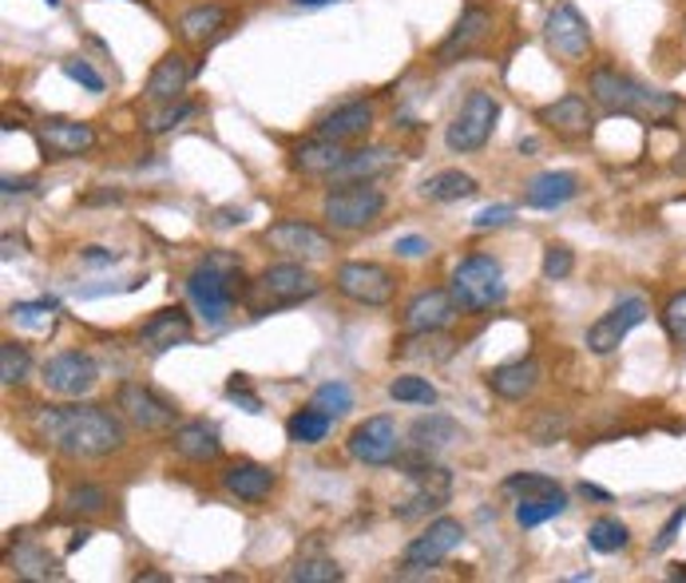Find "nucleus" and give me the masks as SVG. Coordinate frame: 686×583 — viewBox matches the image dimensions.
<instances>
[{"instance_id": "nucleus-1", "label": "nucleus", "mask_w": 686, "mask_h": 583, "mask_svg": "<svg viewBox=\"0 0 686 583\" xmlns=\"http://www.w3.org/2000/svg\"><path fill=\"white\" fill-rule=\"evenodd\" d=\"M32 433L72 461H100L120 452L127 441L120 417L104 405H44L32 417Z\"/></svg>"}, {"instance_id": "nucleus-2", "label": "nucleus", "mask_w": 686, "mask_h": 583, "mask_svg": "<svg viewBox=\"0 0 686 583\" xmlns=\"http://www.w3.org/2000/svg\"><path fill=\"white\" fill-rule=\"evenodd\" d=\"M243 283V263L226 250H215V255L198 258V266L187 274V298L207 326H223L226 314L235 310V301L246 298Z\"/></svg>"}, {"instance_id": "nucleus-3", "label": "nucleus", "mask_w": 686, "mask_h": 583, "mask_svg": "<svg viewBox=\"0 0 686 583\" xmlns=\"http://www.w3.org/2000/svg\"><path fill=\"white\" fill-rule=\"evenodd\" d=\"M587 95H592L603 112L639 115V120H651V123H663L678 112L675 95L639 84V80H631L620 68H595V72L587 75Z\"/></svg>"}, {"instance_id": "nucleus-4", "label": "nucleus", "mask_w": 686, "mask_h": 583, "mask_svg": "<svg viewBox=\"0 0 686 583\" xmlns=\"http://www.w3.org/2000/svg\"><path fill=\"white\" fill-rule=\"evenodd\" d=\"M318 290L321 283L301 263H278V266H266L246 286V306H250V314H270V310H283V306L310 301Z\"/></svg>"}, {"instance_id": "nucleus-5", "label": "nucleus", "mask_w": 686, "mask_h": 583, "mask_svg": "<svg viewBox=\"0 0 686 583\" xmlns=\"http://www.w3.org/2000/svg\"><path fill=\"white\" fill-rule=\"evenodd\" d=\"M449 294L457 298V306H461L464 314H484L504 301V294H508L504 270H500L496 258L469 255L464 263H457V270H452Z\"/></svg>"}, {"instance_id": "nucleus-6", "label": "nucleus", "mask_w": 686, "mask_h": 583, "mask_svg": "<svg viewBox=\"0 0 686 583\" xmlns=\"http://www.w3.org/2000/svg\"><path fill=\"white\" fill-rule=\"evenodd\" d=\"M386 211V195L373 187L369 180L341 183L338 191H329L321 203V215L334 231H366L369 223H377V215Z\"/></svg>"}, {"instance_id": "nucleus-7", "label": "nucleus", "mask_w": 686, "mask_h": 583, "mask_svg": "<svg viewBox=\"0 0 686 583\" xmlns=\"http://www.w3.org/2000/svg\"><path fill=\"white\" fill-rule=\"evenodd\" d=\"M500 120V104L492 92H472L469 100L461 104V112L452 115L449 132H444V143L457 155H469V151H480L484 143L492 140Z\"/></svg>"}, {"instance_id": "nucleus-8", "label": "nucleus", "mask_w": 686, "mask_h": 583, "mask_svg": "<svg viewBox=\"0 0 686 583\" xmlns=\"http://www.w3.org/2000/svg\"><path fill=\"white\" fill-rule=\"evenodd\" d=\"M115 405H120V413L135 429H143V433H167L180 421V409L167 397L155 393L151 386H140V381H123L120 393H115Z\"/></svg>"}, {"instance_id": "nucleus-9", "label": "nucleus", "mask_w": 686, "mask_h": 583, "mask_svg": "<svg viewBox=\"0 0 686 583\" xmlns=\"http://www.w3.org/2000/svg\"><path fill=\"white\" fill-rule=\"evenodd\" d=\"M334 286L358 306H389L397 294L393 270L381 263H341L338 274H334Z\"/></svg>"}, {"instance_id": "nucleus-10", "label": "nucleus", "mask_w": 686, "mask_h": 583, "mask_svg": "<svg viewBox=\"0 0 686 583\" xmlns=\"http://www.w3.org/2000/svg\"><path fill=\"white\" fill-rule=\"evenodd\" d=\"M464 544V524L452 516H441L433 520V524L424 528L421 536H413L409 544H405V567L409 572H429L433 564H441V560H449L457 548Z\"/></svg>"}, {"instance_id": "nucleus-11", "label": "nucleus", "mask_w": 686, "mask_h": 583, "mask_svg": "<svg viewBox=\"0 0 686 583\" xmlns=\"http://www.w3.org/2000/svg\"><path fill=\"white\" fill-rule=\"evenodd\" d=\"M349 457L361 464H393L401 457V433H397V425L389 417H366V421L349 433Z\"/></svg>"}, {"instance_id": "nucleus-12", "label": "nucleus", "mask_w": 686, "mask_h": 583, "mask_svg": "<svg viewBox=\"0 0 686 583\" xmlns=\"http://www.w3.org/2000/svg\"><path fill=\"white\" fill-rule=\"evenodd\" d=\"M44 386L57 397H88L100 386V369L80 349H64V354L44 361Z\"/></svg>"}, {"instance_id": "nucleus-13", "label": "nucleus", "mask_w": 686, "mask_h": 583, "mask_svg": "<svg viewBox=\"0 0 686 583\" xmlns=\"http://www.w3.org/2000/svg\"><path fill=\"white\" fill-rule=\"evenodd\" d=\"M544 37H547V48L564 60H583L592 52V29H587V20L580 17V9L567 4V0H560V4L547 12Z\"/></svg>"}, {"instance_id": "nucleus-14", "label": "nucleus", "mask_w": 686, "mask_h": 583, "mask_svg": "<svg viewBox=\"0 0 686 583\" xmlns=\"http://www.w3.org/2000/svg\"><path fill=\"white\" fill-rule=\"evenodd\" d=\"M643 318H647V301L623 298L620 306H612L600 321L587 326V349L600 354V358H607V354H615V349L623 346V338H627L631 329L643 326Z\"/></svg>"}, {"instance_id": "nucleus-15", "label": "nucleus", "mask_w": 686, "mask_h": 583, "mask_svg": "<svg viewBox=\"0 0 686 583\" xmlns=\"http://www.w3.org/2000/svg\"><path fill=\"white\" fill-rule=\"evenodd\" d=\"M263 243L274 246L278 255L306 258V263H314V258H326L329 250H334V243H329L326 231H318V226H310V223H301V218H286V223L266 226Z\"/></svg>"}, {"instance_id": "nucleus-16", "label": "nucleus", "mask_w": 686, "mask_h": 583, "mask_svg": "<svg viewBox=\"0 0 686 583\" xmlns=\"http://www.w3.org/2000/svg\"><path fill=\"white\" fill-rule=\"evenodd\" d=\"M489 32H492V12L484 9V4H464L457 29H452L449 37L441 40V48H437V60H441V64H457V60H464L469 52H477V48L489 40Z\"/></svg>"}, {"instance_id": "nucleus-17", "label": "nucleus", "mask_w": 686, "mask_h": 583, "mask_svg": "<svg viewBox=\"0 0 686 583\" xmlns=\"http://www.w3.org/2000/svg\"><path fill=\"white\" fill-rule=\"evenodd\" d=\"M191 75H195V68L187 64V57H183V52H167L160 64L151 68L147 88H143V100L155 108L175 104V100H183V92H187Z\"/></svg>"}, {"instance_id": "nucleus-18", "label": "nucleus", "mask_w": 686, "mask_h": 583, "mask_svg": "<svg viewBox=\"0 0 686 583\" xmlns=\"http://www.w3.org/2000/svg\"><path fill=\"white\" fill-rule=\"evenodd\" d=\"M40 143L52 160H75V155H88L95 147V127L84 120H44Z\"/></svg>"}, {"instance_id": "nucleus-19", "label": "nucleus", "mask_w": 686, "mask_h": 583, "mask_svg": "<svg viewBox=\"0 0 686 583\" xmlns=\"http://www.w3.org/2000/svg\"><path fill=\"white\" fill-rule=\"evenodd\" d=\"M536 120L544 123L547 132L564 135V140H583V135H592V127H595V115L583 95H560L555 104L540 108Z\"/></svg>"}, {"instance_id": "nucleus-20", "label": "nucleus", "mask_w": 686, "mask_h": 583, "mask_svg": "<svg viewBox=\"0 0 686 583\" xmlns=\"http://www.w3.org/2000/svg\"><path fill=\"white\" fill-rule=\"evenodd\" d=\"M349 160V147L346 143H334V140H318L314 135L310 143H301L298 151H294L290 167L301 171V175H310V180H338V171L346 167Z\"/></svg>"}, {"instance_id": "nucleus-21", "label": "nucleus", "mask_w": 686, "mask_h": 583, "mask_svg": "<svg viewBox=\"0 0 686 583\" xmlns=\"http://www.w3.org/2000/svg\"><path fill=\"white\" fill-rule=\"evenodd\" d=\"M457 298L449 290H424L405 306V329L409 334H429V329H444L457 318Z\"/></svg>"}, {"instance_id": "nucleus-22", "label": "nucleus", "mask_w": 686, "mask_h": 583, "mask_svg": "<svg viewBox=\"0 0 686 583\" xmlns=\"http://www.w3.org/2000/svg\"><path fill=\"white\" fill-rule=\"evenodd\" d=\"M369 127H373V104H366V100H354V104L334 108L326 120H318L314 135H318V140L349 143V140H361V135H369Z\"/></svg>"}, {"instance_id": "nucleus-23", "label": "nucleus", "mask_w": 686, "mask_h": 583, "mask_svg": "<svg viewBox=\"0 0 686 583\" xmlns=\"http://www.w3.org/2000/svg\"><path fill=\"white\" fill-rule=\"evenodd\" d=\"M191 334H195L191 314L183 310V306H167V310H160L140 329V341L147 349H155V354H163V349H175V346H183V341H191Z\"/></svg>"}, {"instance_id": "nucleus-24", "label": "nucleus", "mask_w": 686, "mask_h": 583, "mask_svg": "<svg viewBox=\"0 0 686 583\" xmlns=\"http://www.w3.org/2000/svg\"><path fill=\"white\" fill-rule=\"evenodd\" d=\"M575 195H580V175H572V171H544V175L528 183L524 203L536 211H555L572 203Z\"/></svg>"}, {"instance_id": "nucleus-25", "label": "nucleus", "mask_w": 686, "mask_h": 583, "mask_svg": "<svg viewBox=\"0 0 686 583\" xmlns=\"http://www.w3.org/2000/svg\"><path fill=\"white\" fill-rule=\"evenodd\" d=\"M171 449L180 452L183 461L207 464V461H218L223 441H218V433L207 421H187V425H175V429H171Z\"/></svg>"}, {"instance_id": "nucleus-26", "label": "nucleus", "mask_w": 686, "mask_h": 583, "mask_svg": "<svg viewBox=\"0 0 686 583\" xmlns=\"http://www.w3.org/2000/svg\"><path fill=\"white\" fill-rule=\"evenodd\" d=\"M223 489L231 497L246 500V504H258V500H266L274 492V469L254 461H238L223 472Z\"/></svg>"}, {"instance_id": "nucleus-27", "label": "nucleus", "mask_w": 686, "mask_h": 583, "mask_svg": "<svg viewBox=\"0 0 686 583\" xmlns=\"http://www.w3.org/2000/svg\"><path fill=\"white\" fill-rule=\"evenodd\" d=\"M540 386V366L536 361H508L489 374V389L504 401H524Z\"/></svg>"}, {"instance_id": "nucleus-28", "label": "nucleus", "mask_w": 686, "mask_h": 583, "mask_svg": "<svg viewBox=\"0 0 686 583\" xmlns=\"http://www.w3.org/2000/svg\"><path fill=\"white\" fill-rule=\"evenodd\" d=\"M409 437H413V449L437 452V449H449V444L464 441V429L452 421V417L429 413V417H417L413 429H409Z\"/></svg>"}, {"instance_id": "nucleus-29", "label": "nucleus", "mask_w": 686, "mask_h": 583, "mask_svg": "<svg viewBox=\"0 0 686 583\" xmlns=\"http://www.w3.org/2000/svg\"><path fill=\"white\" fill-rule=\"evenodd\" d=\"M226 29V9H218V4H195V9H187L180 17V37L187 40V44H211V40H218Z\"/></svg>"}, {"instance_id": "nucleus-30", "label": "nucleus", "mask_w": 686, "mask_h": 583, "mask_svg": "<svg viewBox=\"0 0 686 583\" xmlns=\"http://www.w3.org/2000/svg\"><path fill=\"white\" fill-rule=\"evenodd\" d=\"M397 155L389 147H361V151H349L346 167L338 171V180L334 183H358V180H377V175H386L393 171Z\"/></svg>"}, {"instance_id": "nucleus-31", "label": "nucleus", "mask_w": 686, "mask_h": 583, "mask_svg": "<svg viewBox=\"0 0 686 583\" xmlns=\"http://www.w3.org/2000/svg\"><path fill=\"white\" fill-rule=\"evenodd\" d=\"M421 195L433 198V203H457V198L477 195V180L464 171H437L421 183Z\"/></svg>"}, {"instance_id": "nucleus-32", "label": "nucleus", "mask_w": 686, "mask_h": 583, "mask_svg": "<svg viewBox=\"0 0 686 583\" xmlns=\"http://www.w3.org/2000/svg\"><path fill=\"white\" fill-rule=\"evenodd\" d=\"M564 509H567L564 489L544 492V497H524V500H520V504H516V524H520V528L547 524V520L564 516Z\"/></svg>"}, {"instance_id": "nucleus-33", "label": "nucleus", "mask_w": 686, "mask_h": 583, "mask_svg": "<svg viewBox=\"0 0 686 583\" xmlns=\"http://www.w3.org/2000/svg\"><path fill=\"white\" fill-rule=\"evenodd\" d=\"M329 425H334V417L321 413L318 405H310V409H298V413L286 421V437H290L294 444H321L329 437Z\"/></svg>"}, {"instance_id": "nucleus-34", "label": "nucleus", "mask_w": 686, "mask_h": 583, "mask_svg": "<svg viewBox=\"0 0 686 583\" xmlns=\"http://www.w3.org/2000/svg\"><path fill=\"white\" fill-rule=\"evenodd\" d=\"M12 567H17L20 580H37V583L60 580V575H64L57 567V560H52L44 548H32V544H24V548H17V552H12Z\"/></svg>"}, {"instance_id": "nucleus-35", "label": "nucleus", "mask_w": 686, "mask_h": 583, "mask_svg": "<svg viewBox=\"0 0 686 583\" xmlns=\"http://www.w3.org/2000/svg\"><path fill=\"white\" fill-rule=\"evenodd\" d=\"M587 544H592L595 552L612 555V552H623V548L631 544V532H627V524H623V520L600 516L592 528H587Z\"/></svg>"}, {"instance_id": "nucleus-36", "label": "nucleus", "mask_w": 686, "mask_h": 583, "mask_svg": "<svg viewBox=\"0 0 686 583\" xmlns=\"http://www.w3.org/2000/svg\"><path fill=\"white\" fill-rule=\"evenodd\" d=\"M107 504H112V500H107V492L100 489V484H75L64 497V512H72V516H95V512H104Z\"/></svg>"}, {"instance_id": "nucleus-37", "label": "nucleus", "mask_w": 686, "mask_h": 583, "mask_svg": "<svg viewBox=\"0 0 686 583\" xmlns=\"http://www.w3.org/2000/svg\"><path fill=\"white\" fill-rule=\"evenodd\" d=\"M32 361L29 354H24V346H17V341H4L0 346V381H4V389L20 386L24 377H29Z\"/></svg>"}, {"instance_id": "nucleus-38", "label": "nucleus", "mask_w": 686, "mask_h": 583, "mask_svg": "<svg viewBox=\"0 0 686 583\" xmlns=\"http://www.w3.org/2000/svg\"><path fill=\"white\" fill-rule=\"evenodd\" d=\"M389 397L393 401H405V405H437V389L424 381V377H393V386H389Z\"/></svg>"}, {"instance_id": "nucleus-39", "label": "nucleus", "mask_w": 686, "mask_h": 583, "mask_svg": "<svg viewBox=\"0 0 686 583\" xmlns=\"http://www.w3.org/2000/svg\"><path fill=\"white\" fill-rule=\"evenodd\" d=\"M314 405H318L321 413L341 417L354 409V389H349L346 381H326V386H318V393H314Z\"/></svg>"}, {"instance_id": "nucleus-40", "label": "nucleus", "mask_w": 686, "mask_h": 583, "mask_svg": "<svg viewBox=\"0 0 686 583\" xmlns=\"http://www.w3.org/2000/svg\"><path fill=\"white\" fill-rule=\"evenodd\" d=\"M290 580L294 583H338V580H346V572H341L334 560H301V564L290 567Z\"/></svg>"}, {"instance_id": "nucleus-41", "label": "nucleus", "mask_w": 686, "mask_h": 583, "mask_svg": "<svg viewBox=\"0 0 686 583\" xmlns=\"http://www.w3.org/2000/svg\"><path fill=\"white\" fill-rule=\"evenodd\" d=\"M555 489L560 484L552 477H544V472H512V477H504V492H516L520 500L544 497V492H555Z\"/></svg>"}, {"instance_id": "nucleus-42", "label": "nucleus", "mask_w": 686, "mask_h": 583, "mask_svg": "<svg viewBox=\"0 0 686 583\" xmlns=\"http://www.w3.org/2000/svg\"><path fill=\"white\" fill-rule=\"evenodd\" d=\"M12 321H20V326H32V329H48L52 326V314H57V301H17L12 306Z\"/></svg>"}, {"instance_id": "nucleus-43", "label": "nucleus", "mask_w": 686, "mask_h": 583, "mask_svg": "<svg viewBox=\"0 0 686 583\" xmlns=\"http://www.w3.org/2000/svg\"><path fill=\"white\" fill-rule=\"evenodd\" d=\"M195 112V104H187V100H175V104H160V112L147 115V132L151 135H163L171 132V127H180L187 115Z\"/></svg>"}, {"instance_id": "nucleus-44", "label": "nucleus", "mask_w": 686, "mask_h": 583, "mask_svg": "<svg viewBox=\"0 0 686 583\" xmlns=\"http://www.w3.org/2000/svg\"><path fill=\"white\" fill-rule=\"evenodd\" d=\"M572 270H575L572 246H564V243H552V246H547V250H544V278L560 283V278H567Z\"/></svg>"}, {"instance_id": "nucleus-45", "label": "nucleus", "mask_w": 686, "mask_h": 583, "mask_svg": "<svg viewBox=\"0 0 686 583\" xmlns=\"http://www.w3.org/2000/svg\"><path fill=\"white\" fill-rule=\"evenodd\" d=\"M663 326H667V334L678 341V346H686V290L675 294V298L667 301V310H663Z\"/></svg>"}, {"instance_id": "nucleus-46", "label": "nucleus", "mask_w": 686, "mask_h": 583, "mask_svg": "<svg viewBox=\"0 0 686 583\" xmlns=\"http://www.w3.org/2000/svg\"><path fill=\"white\" fill-rule=\"evenodd\" d=\"M64 75L75 80V84H84L88 92H104V75L95 72L88 60H64Z\"/></svg>"}, {"instance_id": "nucleus-47", "label": "nucleus", "mask_w": 686, "mask_h": 583, "mask_svg": "<svg viewBox=\"0 0 686 583\" xmlns=\"http://www.w3.org/2000/svg\"><path fill=\"white\" fill-rule=\"evenodd\" d=\"M226 397L231 401H243L246 405V413H263V401H258V393H250V386H246V377H231L226 381Z\"/></svg>"}, {"instance_id": "nucleus-48", "label": "nucleus", "mask_w": 686, "mask_h": 583, "mask_svg": "<svg viewBox=\"0 0 686 583\" xmlns=\"http://www.w3.org/2000/svg\"><path fill=\"white\" fill-rule=\"evenodd\" d=\"M512 215H516V211L504 207V203H500V207H484L477 218H472V231H496V226L512 223Z\"/></svg>"}, {"instance_id": "nucleus-49", "label": "nucleus", "mask_w": 686, "mask_h": 583, "mask_svg": "<svg viewBox=\"0 0 686 583\" xmlns=\"http://www.w3.org/2000/svg\"><path fill=\"white\" fill-rule=\"evenodd\" d=\"M683 524H686V504H683V509L670 512V520L663 524V532H658V540H655V552H667V548L675 544L678 528H683Z\"/></svg>"}, {"instance_id": "nucleus-50", "label": "nucleus", "mask_w": 686, "mask_h": 583, "mask_svg": "<svg viewBox=\"0 0 686 583\" xmlns=\"http://www.w3.org/2000/svg\"><path fill=\"white\" fill-rule=\"evenodd\" d=\"M393 250H397L401 258H421V255H429V243H424L421 235H401V238L393 243Z\"/></svg>"}, {"instance_id": "nucleus-51", "label": "nucleus", "mask_w": 686, "mask_h": 583, "mask_svg": "<svg viewBox=\"0 0 686 583\" xmlns=\"http://www.w3.org/2000/svg\"><path fill=\"white\" fill-rule=\"evenodd\" d=\"M115 258H120V255H115V250H107V246H88V250H84V263L88 266H112Z\"/></svg>"}, {"instance_id": "nucleus-52", "label": "nucleus", "mask_w": 686, "mask_h": 583, "mask_svg": "<svg viewBox=\"0 0 686 583\" xmlns=\"http://www.w3.org/2000/svg\"><path fill=\"white\" fill-rule=\"evenodd\" d=\"M235 223H246V215H243V211H218L215 226H235Z\"/></svg>"}, {"instance_id": "nucleus-53", "label": "nucleus", "mask_w": 686, "mask_h": 583, "mask_svg": "<svg viewBox=\"0 0 686 583\" xmlns=\"http://www.w3.org/2000/svg\"><path fill=\"white\" fill-rule=\"evenodd\" d=\"M544 425H547V429H564V425H555V417H544ZM536 441L540 444H552L555 433H544V429H536Z\"/></svg>"}, {"instance_id": "nucleus-54", "label": "nucleus", "mask_w": 686, "mask_h": 583, "mask_svg": "<svg viewBox=\"0 0 686 583\" xmlns=\"http://www.w3.org/2000/svg\"><path fill=\"white\" fill-rule=\"evenodd\" d=\"M32 180H4V195H20V191H29Z\"/></svg>"}, {"instance_id": "nucleus-55", "label": "nucleus", "mask_w": 686, "mask_h": 583, "mask_svg": "<svg viewBox=\"0 0 686 583\" xmlns=\"http://www.w3.org/2000/svg\"><path fill=\"white\" fill-rule=\"evenodd\" d=\"M88 540H92V528H80V532H75V536H72V544H68V552H75V548H84Z\"/></svg>"}, {"instance_id": "nucleus-56", "label": "nucleus", "mask_w": 686, "mask_h": 583, "mask_svg": "<svg viewBox=\"0 0 686 583\" xmlns=\"http://www.w3.org/2000/svg\"><path fill=\"white\" fill-rule=\"evenodd\" d=\"M135 583H167V575L163 572H140L135 575Z\"/></svg>"}, {"instance_id": "nucleus-57", "label": "nucleus", "mask_w": 686, "mask_h": 583, "mask_svg": "<svg viewBox=\"0 0 686 583\" xmlns=\"http://www.w3.org/2000/svg\"><path fill=\"white\" fill-rule=\"evenodd\" d=\"M580 492H583V497H592V500H612L603 489H595V484H580Z\"/></svg>"}, {"instance_id": "nucleus-58", "label": "nucleus", "mask_w": 686, "mask_h": 583, "mask_svg": "<svg viewBox=\"0 0 686 583\" xmlns=\"http://www.w3.org/2000/svg\"><path fill=\"white\" fill-rule=\"evenodd\" d=\"M12 255H20V243L17 238H4V263H9Z\"/></svg>"}, {"instance_id": "nucleus-59", "label": "nucleus", "mask_w": 686, "mask_h": 583, "mask_svg": "<svg viewBox=\"0 0 686 583\" xmlns=\"http://www.w3.org/2000/svg\"><path fill=\"white\" fill-rule=\"evenodd\" d=\"M298 9H321V4H334V0H294Z\"/></svg>"}, {"instance_id": "nucleus-60", "label": "nucleus", "mask_w": 686, "mask_h": 583, "mask_svg": "<svg viewBox=\"0 0 686 583\" xmlns=\"http://www.w3.org/2000/svg\"><path fill=\"white\" fill-rule=\"evenodd\" d=\"M44 4H48V9H60V0H44Z\"/></svg>"}]
</instances>
